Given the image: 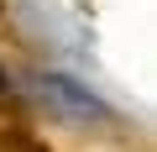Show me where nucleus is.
<instances>
[{
    "label": "nucleus",
    "mask_w": 157,
    "mask_h": 152,
    "mask_svg": "<svg viewBox=\"0 0 157 152\" xmlns=\"http://www.w3.org/2000/svg\"><path fill=\"white\" fill-rule=\"evenodd\" d=\"M26 136H32L26 115H21L16 105H6V100H0V152H16V147H21Z\"/></svg>",
    "instance_id": "obj_1"
},
{
    "label": "nucleus",
    "mask_w": 157,
    "mask_h": 152,
    "mask_svg": "<svg viewBox=\"0 0 157 152\" xmlns=\"http://www.w3.org/2000/svg\"><path fill=\"white\" fill-rule=\"evenodd\" d=\"M16 152H52V147H47V142H37V136H26V142H21Z\"/></svg>",
    "instance_id": "obj_2"
},
{
    "label": "nucleus",
    "mask_w": 157,
    "mask_h": 152,
    "mask_svg": "<svg viewBox=\"0 0 157 152\" xmlns=\"http://www.w3.org/2000/svg\"><path fill=\"white\" fill-rule=\"evenodd\" d=\"M0 95H6V73H0Z\"/></svg>",
    "instance_id": "obj_3"
}]
</instances>
